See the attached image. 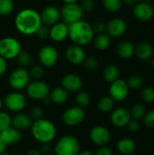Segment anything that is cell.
<instances>
[{
  "label": "cell",
  "mask_w": 154,
  "mask_h": 155,
  "mask_svg": "<svg viewBox=\"0 0 154 155\" xmlns=\"http://www.w3.org/2000/svg\"><path fill=\"white\" fill-rule=\"evenodd\" d=\"M44 102L45 104H49L51 103V100L49 99V97H47V98H45V99L44 100Z\"/></svg>",
  "instance_id": "54"
},
{
  "label": "cell",
  "mask_w": 154,
  "mask_h": 155,
  "mask_svg": "<svg viewBox=\"0 0 154 155\" xmlns=\"http://www.w3.org/2000/svg\"><path fill=\"white\" fill-rule=\"evenodd\" d=\"M0 155H11V154H10V153H5H5H1V154H0Z\"/></svg>",
  "instance_id": "58"
},
{
  "label": "cell",
  "mask_w": 154,
  "mask_h": 155,
  "mask_svg": "<svg viewBox=\"0 0 154 155\" xmlns=\"http://www.w3.org/2000/svg\"><path fill=\"white\" fill-rule=\"evenodd\" d=\"M138 1H140V2H147V3L150 2V0H138Z\"/></svg>",
  "instance_id": "57"
},
{
  "label": "cell",
  "mask_w": 154,
  "mask_h": 155,
  "mask_svg": "<svg viewBox=\"0 0 154 155\" xmlns=\"http://www.w3.org/2000/svg\"><path fill=\"white\" fill-rule=\"evenodd\" d=\"M11 122H12L11 115L6 112L0 111V133L9 128L11 126Z\"/></svg>",
  "instance_id": "36"
},
{
  "label": "cell",
  "mask_w": 154,
  "mask_h": 155,
  "mask_svg": "<svg viewBox=\"0 0 154 155\" xmlns=\"http://www.w3.org/2000/svg\"><path fill=\"white\" fill-rule=\"evenodd\" d=\"M6 147H7V144L5 143L4 139L2 138V136H1V134H0V154L5 152Z\"/></svg>",
  "instance_id": "49"
},
{
  "label": "cell",
  "mask_w": 154,
  "mask_h": 155,
  "mask_svg": "<svg viewBox=\"0 0 154 155\" xmlns=\"http://www.w3.org/2000/svg\"><path fill=\"white\" fill-rule=\"evenodd\" d=\"M130 114H131L132 119L139 121L144 117V115L146 114V109L142 104H136L130 110Z\"/></svg>",
  "instance_id": "31"
},
{
  "label": "cell",
  "mask_w": 154,
  "mask_h": 155,
  "mask_svg": "<svg viewBox=\"0 0 154 155\" xmlns=\"http://www.w3.org/2000/svg\"><path fill=\"white\" fill-rule=\"evenodd\" d=\"M17 62L19 64V65L23 68H25L27 66H29L32 63V56L31 54L25 51V50H21V52L18 54L17 57Z\"/></svg>",
  "instance_id": "34"
},
{
  "label": "cell",
  "mask_w": 154,
  "mask_h": 155,
  "mask_svg": "<svg viewBox=\"0 0 154 155\" xmlns=\"http://www.w3.org/2000/svg\"><path fill=\"white\" fill-rule=\"evenodd\" d=\"M63 1L64 2V4H74L78 0H63Z\"/></svg>",
  "instance_id": "53"
},
{
  "label": "cell",
  "mask_w": 154,
  "mask_h": 155,
  "mask_svg": "<svg viewBox=\"0 0 154 155\" xmlns=\"http://www.w3.org/2000/svg\"><path fill=\"white\" fill-rule=\"evenodd\" d=\"M30 129L33 138L41 144L52 143L55 139L57 134L54 124L50 120L44 118L33 122Z\"/></svg>",
  "instance_id": "3"
},
{
  "label": "cell",
  "mask_w": 154,
  "mask_h": 155,
  "mask_svg": "<svg viewBox=\"0 0 154 155\" xmlns=\"http://www.w3.org/2000/svg\"><path fill=\"white\" fill-rule=\"evenodd\" d=\"M28 72H29L30 78L34 80H41V78L44 76V67L42 65H37V64L32 66Z\"/></svg>",
  "instance_id": "37"
},
{
  "label": "cell",
  "mask_w": 154,
  "mask_h": 155,
  "mask_svg": "<svg viewBox=\"0 0 154 155\" xmlns=\"http://www.w3.org/2000/svg\"><path fill=\"white\" fill-rule=\"evenodd\" d=\"M114 107V101L112 99L110 95H103L101 96L97 102V108L103 114L110 113L113 110Z\"/></svg>",
  "instance_id": "29"
},
{
  "label": "cell",
  "mask_w": 154,
  "mask_h": 155,
  "mask_svg": "<svg viewBox=\"0 0 154 155\" xmlns=\"http://www.w3.org/2000/svg\"><path fill=\"white\" fill-rule=\"evenodd\" d=\"M42 25L40 13L32 8H25L19 11L15 18V25L17 31L23 35H34Z\"/></svg>",
  "instance_id": "1"
},
{
  "label": "cell",
  "mask_w": 154,
  "mask_h": 155,
  "mask_svg": "<svg viewBox=\"0 0 154 155\" xmlns=\"http://www.w3.org/2000/svg\"><path fill=\"white\" fill-rule=\"evenodd\" d=\"M141 96L145 103H154V87L148 86L143 88Z\"/></svg>",
  "instance_id": "38"
},
{
  "label": "cell",
  "mask_w": 154,
  "mask_h": 155,
  "mask_svg": "<svg viewBox=\"0 0 154 155\" xmlns=\"http://www.w3.org/2000/svg\"><path fill=\"white\" fill-rule=\"evenodd\" d=\"M34 35H36V36L40 39H46L47 37H49L50 35V27L46 25L42 24Z\"/></svg>",
  "instance_id": "40"
},
{
  "label": "cell",
  "mask_w": 154,
  "mask_h": 155,
  "mask_svg": "<svg viewBox=\"0 0 154 155\" xmlns=\"http://www.w3.org/2000/svg\"><path fill=\"white\" fill-rule=\"evenodd\" d=\"M141 61H148L153 56V47L147 41L140 42L135 47V54Z\"/></svg>",
  "instance_id": "23"
},
{
  "label": "cell",
  "mask_w": 154,
  "mask_h": 155,
  "mask_svg": "<svg viewBox=\"0 0 154 155\" xmlns=\"http://www.w3.org/2000/svg\"><path fill=\"white\" fill-rule=\"evenodd\" d=\"M62 87L68 93H78L83 88V80L75 74H66L62 78Z\"/></svg>",
  "instance_id": "18"
},
{
  "label": "cell",
  "mask_w": 154,
  "mask_h": 155,
  "mask_svg": "<svg viewBox=\"0 0 154 155\" xmlns=\"http://www.w3.org/2000/svg\"><path fill=\"white\" fill-rule=\"evenodd\" d=\"M68 37L74 45L84 46L93 41L94 32L92 25L82 19L68 25Z\"/></svg>",
  "instance_id": "2"
},
{
  "label": "cell",
  "mask_w": 154,
  "mask_h": 155,
  "mask_svg": "<svg viewBox=\"0 0 154 155\" xmlns=\"http://www.w3.org/2000/svg\"><path fill=\"white\" fill-rule=\"evenodd\" d=\"M3 102L5 108L13 113L22 112L27 104L26 97L19 91H14L7 94Z\"/></svg>",
  "instance_id": "7"
},
{
  "label": "cell",
  "mask_w": 154,
  "mask_h": 155,
  "mask_svg": "<svg viewBox=\"0 0 154 155\" xmlns=\"http://www.w3.org/2000/svg\"><path fill=\"white\" fill-rule=\"evenodd\" d=\"M32 124H33V120L31 119L29 114L20 112V113H16L12 117L11 126L19 131H25L31 128Z\"/></svg>",
  "instance_id": "21"
},
{
  "label": "cell",
  "mask_w": 154,
  "mask_h": 155,
  "mask_svg": "<svg viewBox=\"0 0 154 155\" xmlns=\"http://www.w3.org/2000/svg\"><path fill=\"white\" fill-rule=\"evenodd\" d=\"M151 62H152V66L154 67V56H152V57L151 58Z\"/></svg>",
  "instance_id": "56"
},
{
  "label": "cell",
  "mask_w": 154,
  "mask_h": 155,
  "mask_svg": "<svg viewBox=\"0 0 154 155\" xmlns=\"http://www.w3.org/2000/svg\"><path fill=\"white\" fill-rule=\"evenodd\" d=\"M152 145H153V148H154V139H153V143H152Z\"/></svg>",
  "instance_id": "60"
},
{
  "label": "cell",
  "mask_w": 154,
  "mask_h": 155,
  "mask_svg": "<svg viewBox=\"0 0 154 155\" xmlns=\"http://www.w3.org/2000/svg\"><path fill=\"white\" fill-rule=\"evenodd\" d=\"M93 42L96 49L100 51H104L108 49L111 45V37L106 33L98 34L94 35Z\"/></svg>",
  "instance_id": "28"
},
{
  "label": "cell",
  "mask_w": 154,
  "mask_h": 155,
  "mask_svg": "<svg viewBox=\"0 0 154 155\" xmlns=\"http://www.w3.org/2000/svg\"><path fill=\"white\" fill-rule=\"evenodd\" d=\"M26 94L30 99L36 101H44L49 96L50 87L42 80H34L30 82L25 88Z\"/></svg>",
  "instance_id": "6"
},
{
  "label": "cell",
  "mask_w": 154,
  "mask_h": 155,
  "mask_svg": "<svg viewBox=\"0 0 154 155\" xmlns=\"http://www.w3.org/2000/svg\"><path fill=\"white\" fill-rule=\"evenodd\" d=\"M133 15L140 22H149L154 16V7L147 2H138L133 5Z\"/></svg>",
  "instance_id": "14"
},
{
  "label": "cell",
  "mask_w": 154,
  "mask_h": 155,
  "mask_svg": "<svg viewBox=\"0 0 154 155\" xmlns=\"http://www.w3.org/2000/svg\"><path fill=\"white\" fill-rule=\"evenodd\" d=\"M117 150L123 155L133 154L136 151V143L129 137L122 138L117 143Z\"/></svg>",
  "instance_id": "26"
},
{
  "label": "cell",
  "mask_w": 154,
  "mask_h": 155,
  "mask_svg": "<svg viewBox=\"0 0 154 155\" xmlns=\"http://www.w3.org/2000/svg\"><path fill=\"white\" fill-rule=\"evenodd\" d=\"M153 7H154V6H153Z\"/></svg>",
  "instance_id": "62"
},
{
  "label": "cell",
  "mask_w": 154,
  "mask_h": 155,
  "mask_svg": "<svg viewBox=\"0 0 154 155\" xmlns=\"http://www.w3.org/2000/svg\"><path fill=\"white\" fill-rule=\"evenodd\" d=\"M116 54L117 55L124 60L132 58L135 54V46L134 45L127 40L121 41L118 43L116 46Z\"/></svg>",
  "instance_id": "22"
},
{
  "label": "cell",
  "mask_w": 154,
  "mask_h": 155,
  "mask_svg": "<svg viewBox=\"0 0 154 155\" xmlns=\"http://www.w3.org/2000/svg\"><path fill=\"white\" fill-rule=\"evenodd\" d=\"M130 88L125 80L118 78L110 84L109 95L114 102H123L129 95Z\"/></svg>",
  "instance_id": "11"
},
{
  "label": "cell",
  "mask_w": 154,
  "mask_h": 155,
  "mask_svg": "<svg viewBox=\"0 0 154 155\" xmlns=\"http://www.w3.org/2000/svg\"><path fill=\"white\" fill-rule=\"evenodd\" d=\"M123 4L124 3L127 5H134L135 4L138 3V0H122Z\"/></svg>",
  "instance_id": "51"
},
{
  "label": "cell",
  "mask_w": 154,
  "mask_h": 155,
  "mask_svg": "<svg viewBox=\"0 0 154 155\" xmlns=\"http://www.w3.org/2000/svg\"><path fill=\"white\" fill-rule=\"evenodd\" d=\"M84 65L87 70L93 71L98 68L99 66V62L98 60L94 57V56H86L84 62Z\"/></svg>",
  "instance_id": "39"
},
{
  "label": "cell",
  "mask_w": 154,
  "mask_h": 155,
  "mask_svg": "<svg viewBox=\"0 0 154 155\" xmlns=\"http://www.w3.org/2000/svg\"><path fill=\"white\" fill-rule=\"evenodd\" d=\"M48 155H56V154H55V153H49Z\"/></svg>",
  "instance_id": "59"
},
{
  "label": "cell",
  "mask_w": 154,
  "mask_h": 155,
  "mask_svg": "<svg viewBox=\"0 0 154 155\" xmlns=\"http://www.w3.org/2000/svg\"><path fill=\"white\" fill-rule=\"evenodd\" d=\"M110 120L113 126L117 128H123L127 126L129 122L132 120L130 110L124 107H118L112 111Z\"/></svg>",
  "instance_id": "15"
},
{
  "label": "cell",
  "mask_w": 154,
  "mask_h": 155,
  "mask_svg": "<svg viewBox=\"0 0 154 155\" xmlns=\"http://www.w3.org/2000/svg\"><path fill=\"white\" fill-rule=\"evenodd\" d=\"M65 57L68 60V62L71 63L72 64L79 65L81 64H84L86 58V54L83 46L74 44L66 48Z\"/></svg>",
  "instance_id": "17"
},
{
  "label": "cell",
  "mask_w": 154,
  "mask_h": 155,
  "mask_svg": "<svg viewBox=\"0 0 154 155\" xmlns=\"http://www.w3.org/2000/svg\"><path fill=\"white\" fill-rule=\"evenodd\" d=\"M29 116L31 117V119L33 120V122L38 121L40 119H43V116H44L43 110L40 107H38V106H34V107H33L31 109L30 114H29Z\"/></svg>",
  "instance_id": "42"
},
{
  "label": "cell",
  "mask_w": 154,
  "mask_h": 155,
  "mask_svg": "<svg viewBox=\"0 0 154 155\" xmlns=\"http://www.w3.org/2000/svg\"><path fill=\"white\" fill-rule=\"evenodd\" d=\"M85 111L79 106H72L66 109L62 114L63 123L70 127H74L82 124L85 119Z\"/></svg>",
  "instance_id": "10"
},
{
  "label": "cell",
  "mask_w": 154,
  "mask_h": 155,
  "mask_svg": "<svg viewBox=\"0 0 154 155\" xmlns=\"http://www.w3.org/2000/svg\"><path fill=\"white\" fill-rule=\"evenodd\" d=\"M26 155H43L41 153H40V151L39 150H37V149H30L28 152H27V153Z\"/></svg>",
  "instance_id": "50"
},
{
  "label": "cell",
  "mask_w": 154,
  "mask_h": 155,
  "mask_svg": "<svg viewBox=\"0 0 154 155\" xmlns=\"http://www.w3.org/2000/svg\"><path fill=\"white\" fill-rule=\"evenodd\" d=\"M80 152L79 140L70 134L61 137L54 146V153L56 155H78Z\"/></svg>",
  "instance_id": "4"
},
{
  "label": "cell",
  "mask_w": 154,
  "mask_h": 155,
  "mask_svg": "<svg viewBox=\"0 0 154 155\" xmlns=\"http://www.w3.org/2000/svg\"><path fill=\"white\" fill-rule=\"evenodd\" d=\"M7 70V63L5 58L0 56V76L4 75Z\"/></svg>",
  "instance_id": "47"
},
{
  "label": "cell",
  "mask_w": 154,
  "mask_h": 155,
  "mask_svg": "<svg viewBox=\"0 0 154 155\" xmlns=\"http://www.w3.org/2000/svg\"><path fill=\"white\" fill-rule=\"evenodd\" d=\"M94 155H113L112 150L107 146H101L98 148Z\"/></svg>",
  "instance_id": "46"
},
{
  "label": "cell",
  "mask_w": 154,
  "mask_h": 155,
  "mask_svg": "<svg viewBox=\"0 0 154 155\" xmlns=\"http://www.w3.org/2000/svg\"><path fill=\"white\" fill-rule=\"evenodd\" d=\"M3 105H4V102H3V100L0 98V111H1V109H2V107H3Z\"/></svg>",
  "instance_id": "55"
},
{
  "label": "cell",
  "mask_w": 154,
  "mask_h": 155,
  "mask_svg": "<svg viewBox=\"0 0 154 155\" xmlns=\"http://www.w3.org/2000/svg\"><path fill=\"white\" fill-rule=\"evenodd\" d=\"M89 138L93 144L99 147L106 146L111 141V133L103 125H95L91 129Z\"/></svg>",
  "instance_id": "12"
},
{
  "label": "cell",
  "mask_w": 154,
  "mask_h": 155,
  "mask_svg": "<svg viewBox=\"0 0 154 155\" xmlns=\"http://www.w3.org/2000/svg\"><path fill=\"white\" fill-rule=\"evenodd\" d=\"M127 30V24L124 19L120 17L112 18L106 24V34L110 37H121Z\"/></svg>",
  "instance_id": "16"
},
{
  "label": "cell",
  "mask_w": 154,
  "mask_h": 155,
  "mask_svg": "<svg viewBox=\"0 0 154 155\" xmlns=\"http://www.w3.org/2000/svg\"><path fill=\"white\" fill-rule=\"evenodd\" d=\"M102 3L104 9L112 13L120 11L123 6L122 0H102Z\"/></svg>",
  "instance_id": "30"
},
{
  "label": "cell",
  "mask_w": 154,
  "mask_h": 155,
  "mask_svg": "<svg viewBox=\"0 0 154 155\" xmlns=\"http://www.w3.org/2000/svg\"><path fill=\"white\" fill-rule=\"evenodd\" d=\"M126 83L130 89L137 90L143 85V78L138 74H133L127 79Z\"/></svg>",
  "instance_id": "35"
},
{
  "label": "cell",
  "mask_w": 154,
  "mask_h": 155,
  "mask_svg": "<svg viewBox=\"0 0 154 155\" xmlns=\"http://www.w3.org/2000/svg\"><path fill=\"white\" fill-rule=\"evenodd\" d=\"M78 155H94V153L91 151H88V150H84V151H82L79 153Z\"/></svg>",
  "instance_id": "52"
},
{
  "label": "cell",
  "mask_w": 154,
  "mask_h": 155,
  "mask_svg": "<svg viewBox=\"0 0 154 155\" xmlns=\"http://www.w3.org/2000/svg\"><path fill=\"white\" fill-rule=\"evenodd\" d=\"M49 37L54 42H62L68 37V25L64 22H58L50 28Z\"/></svg>",
  "instance_id": "20"
},
{
  "label": "cell",
  "mask_w": 154,
  "mask_h": 155,
  "mask_svg": "<svg viewBox=\"0 0 154 155\" xmlns=\"http://www.w3.org/2000/svg\"><path fill=\"white\" fill-rule=\"evenodd\" d=\"M143 119L144 125L147 128L154 129V109L151 110L150 112H147Z\"/></svg>",
  "instance_id": "41"
},
{
  "label": "cell",
  "mask_w": 154,
  "mask_h": 155,
  "mask_svg": "<svg viewBox=\"0 0 154 155\" xmlns=\"http://www.w3.org/2000/svg\"><path fill=\"white\" fill-rule=\"evenodd\" d=\"M15 8L13 0H0V15L5 16L10 15Z\"/></svg>",
  "instance_id": "33"
},
{
  "label": "cell",
  "mask_w": 154,
  "mask_h": 155,
  "mask_svg": "<svg viewBox=\"0 0 154 155\" xmlns=\"http://www.w3.org/2000/svg\"><path fill=\"white\" fill-rule=\"evenodd\" d=\"M127 127H128V129H129L130 132L136 133V132H138V131L140 130L141 125H140V123H139L138 120L132 119V120L129 122V124H127Z\"/></svg>",
  "instance_id": "45"
},
{
  "label": "cell",
  "mask_w": 154,
  "mask_h": 155,
  "mask_svg": "<svg viewBox=\"0 0 154 155\" xmlns=\"http://www.w3.org/2000/svg\"><path fill=\"white\" fill-rule=\"evenodd\" d=\"M38 58L42 66L52 67L56 64L59 55L54 46L44 45L40 49L39 54H38Z\"/></svg>",
  "instance_id": "13"
},
{
  "label": "cell",
  "mask_w": 154,
  "mask_h": 155,
  "mask_svg": "<svg viewBox=\"0 0 154 155\" xmlns=\"http://www.w3.org/2000/svg\"><path fill=\"white\" fill-rule=\"evenodd\" d=\"M0 134L7 145L18 143L22 139L21 131H19V130H17L12 126H10L9 128L5 129V131L0 133Z\"/></svg>",
  "instance_id": "25"
},
{
  "label": "cell",
  "mask_w": 154,
  "mask_h": 155,
  "mask_svg": "<svg viewBox=\"0 0 154 155\" xmlns=\"http://www.w3.org/2000/svg\"><path fill=\"white\" fill-rule=\"evenodd\" d=\"M48 97L51 100V103H54L57 105H61L67 102L69 98V93L62 86H58L54 87L50 91Z\"/></svg>",
  "instance_id": "24"
},
{
  "label": "cell",
  "mask_w": 154,
  "mask_h": 155,
  "mask_svg": "<svg viewBox=\"0 0 154 155\" xmlns=\"http://www.w3.org/2000/svg\"><path fill=\"white\" fill-rule=\"evenodd\" d=\"M61 18L64 24L70 25L83 19L84 11L77 4H64L60 10Z\"/></svg>",
  "instance_id": "8"
},
{
  "label": "cell",
  "mask_w": 154,
  "mask_h": 155,
  "mask_svg": "<svg viewBox=\"0 0 154 155\" xmlns=\"http://www.w3.org/2000/svg\"><path fill=\"white\" fill-rule=\"evenodd\" d=\"M119 75H120L119 67L113 64H110L106 65L103 72V79L107 83H110V84L114 82L115 80H117L119 78Z\"/></svg>",
  "instance_id": "27"
},
{
  "label": "cell",
  "mask_w": 154,
  "mask_h": 155,
  "mask_svg": "<svg viewBox=\"0 0 154 155\" xmlns=\"http://www.w3.org/2000/svg\"><path fill=\"white\" fill-rule=\"evenodd\" d=\"M146 155H153V154H146Z\"/></svg>",
  "instance_id": "61"
},
{
  "label": "cell",
  "mask_w": 154,
  "mask_h": 155,
  "mask_svg": "<svg viewBox=\"0 0 154 155\" xmlns=\"http://www.w3.org/2000/svg\"><path fill=\"white\" fill-rule=\"evenodd\" d=\"M30 75L29 72L23 67L16 68L9 75V85L15 91H21L25 89L28 84L30 83Z\"/></svg>",
  "instance_id": "9"
},
{
  "label": "cell",
  "mask_w": 154,
  "mask_h": 155,
  "mask_svg": "<svg viewBox=\"0 0 154 155\" xmlns=\"http://www.w3.org/2000/svg\"><path fill=\"white\" fill-rule=\"evenodd\" d=\"M94 0H82L79 5L84 12H89L94 8Z\"/></svg>",
  "instance_id": "44"
},
{
  "label": "cell",
  "mask_w": 154,
  "mask_h": 155,
  "mask_svg": "<svg viewBox=\"0 0 154 155\" xmlns=\"http://www.w3.org/2000/svg\"><path fill=\"white\" fill-rule=\"evenodd\" d=\"M40 17L42 24L46 25L48 26H52L53 25L59 22L61 18V13L59 8L54 5H48L43 9L40 13Z\"/></svg>",
  "instance_id": "19"
},
{
  "label": "cell",
  "mask_w": 154,
  "mask_h": 155,
  "mask_svg": "<svg viewBox=\"0 0 154 155\" xmlns=\"http://www.w3.org/2000/svg\"><path fill=\"white\" fill-rule=\"evenodd\" d=\"M93 32L94 34L96 33L97 35L98 34H103L106 31V24H104L103 22L102 21H96L94 22L93 25Z\"/></svg>",
  "instance_id": "43"
},
{
  "label": "cell",
  "mask_w": 154,
  "mask_h": 155,
  "mask_svg": "<svg viewBox=\"0 0 154 155\" xmlns=\"http://www.w3.org/2000/svg\"><path fill=\"white\" fill-rule=\"evenodd\" d=\"M51 152V147L49 145V143H44V144H42L41 148H40V153L42 154H49Z\"/></svg>",
  "instance_id": "48"
},
{
  "label": "cell",
  "mask_w": 154,
  "mask_h": 155,
  "mask_svg": "<svg viewBox=\"0 0 154 155\" xmlns=\"http://www.w3.org/2000/svg\"><path fill=\"white\" fill-rule=\"evenodd\" d=\"M21 50V44L15 37L6 36L0 40V56L5 60H12L16 58Z\"/></svg>",
  "instance_id": "5"
},
{
  "label": "cell",
  "mask_w": 154,
  "mask_h": 155,
  "mask_svg": "<svg viewBox=\"0 0 154 155\" xmlns=\"http://www.w3.org/2000/svg\"><path fill=\"white\" fill-rule=\"evenodd\" d=\"M77 106L82 107V108H85L90 104L91 102V96L88 93L84 92V91H80L77 93L76 98H75Z\"/></svg>",
  "instance_id": "32"
}]
</instances>
